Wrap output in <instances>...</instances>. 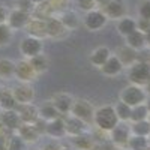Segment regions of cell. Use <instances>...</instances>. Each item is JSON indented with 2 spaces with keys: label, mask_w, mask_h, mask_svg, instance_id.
Wrapping results in <instances>:
<instances>
[{
  "label": "cell",
  "mask_w": 150,
  "mask_h": 150,
  "mask_svg": "<svg viewBox=\"0 0 150 150\" xmlns=\"http://www.w3.org/2000/svg\"><path fill=\"white\" fill-rule=\"evenodd\" d=\"M119 123H120V120L117 117L114 105L107 104V105H102L95 110V117H93L95 128L105 131V132H111Z\"/></svg>",
  "instance_id": "1"
},
{
  "label": "cell",
  "mask_w": 150,
  "mask_h": 150,
  "mask_svg": "<svg viewBox=\"0 0 150 150\" xmlns=\"http://www.w3.org/2000/svg\"><path fill=\"white\" fill-rule=\"evenodd\" d=\"M90 150H107V149H105V146H102L101 143H96V144H95Z\"/></svg>",
  "instance_id": "46"
},
{
  "label": "cell",
  "mask_w": 150,
  "mask_h": 150,
  "mask_svg": "<svg viewBox=\"0 0 150 150\" xmlns=\"http://www.w3.org/2000/svg\"><path fill=\"white\" fill-rule=\"evenodd\" d=\"M18 105L17 99L12 93V90L5 89L2 96H0V111H8V110H15Z\"/></svg>",
  "instance_id": "30"
},
{
  "label": "cell",
  "mask_w": 150,
  "mask_h": 150,
  "mask_svg": "<svg viewBox=\"0 0 150 150\" xmlns=\"http://www.w3.org/2000/svg\"><path fill=\"white\" fill-rule=\"evenodd\" d=\"M29 60H30V63L35 68V71H36L38 75L45 74L48 71V68H50V60H48V57L44 53L42 54H38V56H35V57H32Z\"/></svg>",
  "instance_id": "31"
},
{
  "label": "cell",
  "mask_w": 150,
  "mask_h": 150,
  "mask_svg": "<svg viewBox=\"0 0 150 150\" xmlns=\"http://www.w3.org/2000/svg\"><path fill=\"white\" fill-rule=\"evenodd\" d=\"M144 89H146V92H147V95H150V80H149V83L144 86Z\"/></svg>",
  "instance_id": "50"
},
{
  "label": "cell",
  "mask_w": 150,
  "mask_h": 150,
  "mask_svg": "<svg viewBox=\"0 0 150 150\" xmlns=\"http://www.w3.org/2000/svg\"><path fill=\"white\" fill-rule=\"evenodd\" d=\"M144 35H146V44H147V48H150V29H149Z\"/></svg>",
  "instance_id": "47"
},
{
  "label": "cell",
  "mask_w": 150,
  "mask_h": 150,
  "mask_svg": "<svg viewBox=\"0 0 150 150\" xmlns=\"http://www.w3.org/2000/svg\"><path fill=\"white\" fill-rule=\"evenodd\" d=\"M150 116V111L144 104H140V105H135L132 107V112H131V122H140V120H147Z\"/></svg>",
  "instance_id": "33"
},
{
  "label": "cell",
  "mask_w": 150,
  "mask_h": 150,
  "mask_svg": "<svg viewBox=\"0 0 150 150\" xmlns=\"http://www.w3.org/2000/svg\"><path fill=\"white\" fill-rule=\"evenodd\" d=\"M74 2H75L77 9L81 11V12H84V14H86V12H90V11L96 9L99 6L96 0H74Z\"/></svg>",
  "instance_id": "37"
},
{
  "label": "cell",
  "mask_w": 150,
  "mask_h": 150,
  "mask_svg": "<svg viewBox=\"0 0 150 150\" xmlns=\"http://www.w3.org/2000/svg\"><path fill=\"white\" fill-rule=\"evenodd\" d=\"M125 42H126L128 47L134 48L135 51H138V53L141 51V50L147 48V44H146V35H144L141 30H138V29L125 38Z\"/></svg>",
  "instance_id": "25"
},
{
  "label": "cell",
  "mask_w": 150,
  "mask_h": 150,
  "mask_svg": "<svg viewBox=\"0 0 150 150\" xmlns=\"http://www.w3.org/2000/svg\"><path fill=\"white\" fill-rule=\"evenodd\" d=\"M99 69H101V74L104 75V77L111 78V77H117L119 74H122L125 66H123V63L120 62V59L116 54H111L110 59Z\"/></svg>",
  "instance_id": "18"
},
{
  "label": "cell",
  "mask_w": 150,
  "mask_h": 150,
  "mask_svg": "<svg viewBox=\"0 0 150 150\" xmlns=\"http://www.w3.org/2000/svg\"><path fill=\"white\" fill-rule=\"evenodd\" d=\"M15 110H17V112H18V116H20L23 123L35 125L38 120L41 119V116H39V107H36L33 102L32 104H18Z\"/></svg>",
  "instance_id": "13"
},
{
  "label": "cell",
  "mask_w": 150,
  "mask_h": 150,
  "mask_svg": "<svg viewBox=\"0 0 150 150\" xmlns=\"http://www.w3.org/2000/svg\"><path fill=\"white\" fill-rule=\"evenodd\" d=\"M147 150H150V147H149V149H147Z\"/></svg>",
  "instance_id": "56"
},
{
  "label": "cell",
  "mask_w": 150,
  "mask_h": 150,
  "mask_svg": "<svg viewBox=\"0 0 150 150\" xmlns=\"http://www.w3.org/2000/svg\"><path fill=\"white\" fill-rule=\"evenodd\" d=\"M69 138H71V144L74 146L75 150H90L96 144L95 137L90 132H86V134H81L77 137H69Z\"/></svg>",
  "instance_id": "23"
},
{
  "label": "cell",
  "mask_w": 150,
  "mask_h": 150,
  "mask_svg": "<svg viewBox=\"0 0 150 150\" xmlns=\"http://www.w3.org/2000/svg\"><path fill=\"white\" fill-rule=\"evenodd\" d=\"M146 105H147V108H149V111H150V95H149L147 99H146Z\"/></svg>",
  "instance_id": "51"
},
{
  "label": "cell",
  "mask_w": 150,
  "mask_h": 150,
  "mask_svg": "<svg viewBox=\"0 0 150 150\" xmlns=\"http://www.w3.org/2000/svg\"><path fill=\"white\" fill-rule=\"evenodd\" d=\"M32 2L35 3V6H38V5H42V3L48 2V0H32Z\"/></svg>",
  "instance_id": "48"
},
{
  "label": "cell",
  "mask_w": 150,
  "mask_h": 150,
  "mask_svg": "<svg viewBox=\"0 0 150 150\" xmlns=\"http://www.w3.org/2000/svg\"><path fill=\"white\" fill-rule=\"evenodd\" d=\"M8 129H6V126H5V125L2 123V120H0V138H6V137H8Z\"/></svg>",
  "instance_id": "44"
},
{
  "label": "cell",
  "mask_w": 150,
  "mask_h": 150,
  "mask_svg": "<svg viewBox=\"0 0 150 150\" xmlns=\"http://www.w3.org/2000/svg\"><path fill=\"white\" fill-rule=\"evenodd\" d=\"M96 2H98V5H99V6H104L105 3H108V2H110V0H96Z\"/></svg>",
  "instance_id": "49"
},
{
  "label": "cell",
  "mask_w": 150,
  "mask_h": 150,
  "mask_svg": "<svg viewBox=\"0 0 150 150\" xmlns=\"http://www.w3.org/2000/svg\"><path fill=\"white\" fill-rule=\"evenodd\" d=\"M128 78H129L131 84L144 87L150 80V63L138 60L137 63H134L132 66L128 68Z\"/></svg>",
  "instance_id": "3"
},
{
  "label": "cell",
  "mask_w": 150,
  "mask_h": 150,
  "mask_svg": "<svg viewBox=\"0 0 150 150\" xmlns=\"http://www.w3.org/2000/svg\"><path fill=\"white\" fill-rule=\"evenodd\" d=\"M32 20V14L27 11H23L20 8L11 9L9 11V17H8V26L12 30H23L26 29V26L29 24V21Z\"/></svg>",
  "instance_id": "8"
},
{
  "label": "cell",
  "mask_w": 150,
  "mask_h": 150,
  "mask_svg": "<svg viewBox=\"0 0 150 150\" xmlns=\"http://www.w3.org/2000/svg\"><path fill=\"white\" fill-rule=\"evenodd\" d=\"M114 150H126V149H119V147H116Z\"/></svg>",
  "instance_id": "53"
},
{
  "label": "cell",
  "mask_w": 150,
  "mask_h": 150,
  "mask_svg": "<svg viewBox=\"0 0 150 150\" xmlns=\"http://www.w3.org/2000/svg\"><path fill=\"white\" fill-rule=\"evenodd\" d=\"M111 54H112V53H111V50H110L108 47H98V48H95L93 51L90 53L89 62H90L92 66L101 68V66L105 63V62L110 59Z\"/></svg>",
  "instance_id": "24"
},
{
  "label": "cell",
  "mask_w": 150,
  "mask_h": 150,
  "mask_svg": "<svg viewBox=\"0 0 150 150\" xmlns=\"http://www.w3.org/2000/svg\"><path fill=\"white\" fill-rule=\"evenodd\" d=\"M149 144H150V135H149Z\"/></svg>",
  "instance_id": "54"
},
{
  "label": "cell",
  "mask_w": 150,
  "mask_h": 150,
  "mask_svg": "<svg viewBox=\"0 0 150 150\" xmlns=\"http://www.w3.org/2000/svg\"><path fill=\"white\" fill-rule=\"evenodd\" d=\"M131 132L134 135L149 137L150 135V120H140V122H131Z\"/></svg>",
  "instance_id": "32"
},
{
  "label": "cell",
  "mask_w": 150,
  "mask_h": 150,
  "mask_svg": "<svg viewBox=\"0 0 150 150\" xmlns=\"http://www.w3.org/2000/svg\"><path fill=\"white\" fill-rule=\"evenodd\" d=\"M14 32H15V30H12V29L8 26V23L0 24V48L11 45L12 39H14Z\"/></svg>",
  "instance_id": "34"
},
{
  "label": "cell",
  "mask_w": 150,
  "mask_h": 150,
  "mask_svg": "<svg viewBox=\"0 0 150 150\" xmlns=\"http://www.w3.org/2000/svg\"><path fill=\"white\" fill-rule=\"evenodd\" d=\"M116 30H117V33H119L120 36L126 38L128 35H131L132 32L137 30V20L132 18V17H128V15L122 17L120 20H117Z\"/></svg>",
  "instance_id": "26"
},
{
  "label": "cell",
  "mask_w": 150,
  "mask_h": 150,
  "mask_svg": "<svg viewBox=\"0 0 150 150\" xmlns=\"http://www.w3.org/2000/svg\"><path fill=\"white\" fill-rule=\"evenodd\" d=\"M35 126H36V129L39 131V134L41 135H45V126H47V122L45 120H42V119H39L36 123H35Z\"/></svg>",
  "instance_id": "43"
},
{
  "label": "cell",
  "mask_w": 150,
  "mask_h": 150,
  "mask_svg": "<svg viewBox=\"0 0 150 150\" xmlns=\"http://www.w3.org/2000/svg\"><path fill=\"white\" fill-rule=\"evenodd\" d=\"M149 120H150V116H149Z\"/></svg>",
  "instance_id": "57"
},
{
  "label": "cell",
  "mask_w": 150,
  "mask_h": 150,
  "mask_svg": "<svg viewBox=\"0 0 150 150\" xmlns=\"http://www.w3.org/2000/svg\"><path fill=\"white\" fill-rule=\"evenodd\" d=\"M56 17L60 18V21L63 23V26L69 30V32H74L77 30L78 26H80V17L75 11L72 9H63L60 12V14H57Z\"/></svg>",
  "instance_id": "22"
},
{
  "label": "cell",
  "mask_w": 150,
  "mask_h": 150,
  "mask_svg": "<svg viewBox=\"0 0 150 150\" xmlns=\"http://www.w3.org/2000/svg\"><path fill=\"white\" fill-rule=\"evenodd\" d=\"M15 78L20 83H33L38 78V74L35 71V68L32 66L29 59H23L20 62H17V68H15Z\"/></svg>",
  "instance_id": "9"
},
{
  "label": "cell",
  "mask_w": 150,
  "mask_h": 150,
  "mask_svg": "<svg viewBox=\"0 0 150 150\" xmlns=\"http://www.w3.org/2000/svg\"><path fill=\"white\" fill-rule=\"evenodd\" d=\"M17 62L11 59H0V80H12L15 78Z\"/></svg>",
  "instance_id": "27"
},
{
  "label": "cell",
  "mask_w": 150,
  "mask_h": 150,
  "mask_svg": "<svg viewBox=\"0 0 150 150\" xmlns=\"http://www.w3.org/2000/svg\"><path fill=\"white\" fill-rule=\"evenodd\" d=\"M137 29L141 30L143 33H146L149 29H150V20H146V18H140L137 20Z\"/></svg>",
  "instance_id": "41"
},
{
  "label": "cell",
  "mask_w": 150,
  "mask_h": 150,
  "mask_svg": "<svg viewBox=\"0 0 150 150\" xmlns=\"http://www.w3.org/2000/svg\"><path fill=\"white\" fill-rule=\"evenodd\" d=\"M17 8L23 9V11H27L30 12V14H33V11H35V3L32 2V0H17Z\"/></svg>",
  "instance_id": "39"
},
{
  "label": "cell",
  "mask_w": 150,
  "mask_h": 150,
  "mask_svg": "<svg viewBox=\"0 0 150 150\" xmlns=\"http://www.w3.org/2000/svg\"><path fill=\"white\" fill-rule=\"evenodd\" d=\"M39 116H41V119L45 120V122H51V120L60 117L62 114L59 112V110L54 107V104H53L51 101H47L42 107H39Z\"/></svg>",
  "instance_id": "28"
},
{
  "label": "cell",
  "mask_w": 150,
  "mask_h": 150,
  "mask_svg": "<svg viewBox=\"0 0 150 150\" xmlns=\"http://www.w3.org/2000/svg\"><path fill=\"white\" fill-rule=\"evenodd\" d=\"M114 108H116L117 117H119V120H120V122H126V123H129V122H131L132 107H129L128 104H125V102L119 101V102L114 105Z\"/></svg>",
  "instance_id": "35"
},
{
  "label": "cell",
  "mask_w": 150,
  "mask_h": 150,
  "mask_svg": "<svg viewBox=\"0 0 150 150\" xmlns=\"http://www.w3.org/2000/svg\"><path fill=\"white\" fill-rule=\"evenodd\" d=\"M17 134H18L29 146L38 143V141L41 140V137H42V135L39 134V131L36 129L35 125H30V123H21V126L18 128Z\"/></svg>",
  "instance_id": "19"
},
{
  "label": "cell",
  "mask_w": 150,
  "mask_h": 150,
  "mask_svg": "<svg viewBox=\"0 0 150 150\" xmlns=\"http://www.w3.org/2000/svg\"><path fill=\"white\" fill-rule=\"evenodd\" d=\"M69 30L63 26V23L60 21L59 17H51L47 20V36L51 39H63Z\"/></svg>",
  "instance_id": "16"
},
{
  "label": "cell",
  "mask_w": 150,
  "mask_h": 150,
  "mask_svg": "<svg viewBox=\"0 0 150 150\" xmlns=\"http://www.w3.org/2000/svg\"><path fill=\"white\" fill-rule=\"evenodd\" d=\"M26 33L29 36H35V38H39V39H45L47 36V20L44 18H36L32 15V20L29 21V24L26 26Z\"/></svg>",
  "instance_id": "17"
},
{
  "label": "cell",
  "mask_w": 150,
  "mask_h": 150,
  "mask_svg": "<svg viewBox=\"0 0 150 150\" xmlns=\"http://www.w3.org/2000/svg\"><path fill=\"white\" fill-rule=\"evenodd\" d=\"M71 114L81 119L83 122H86L87 125H93V117H95V107L83 98H75Z\"/></svg>",
  "instance_id": "4"
},
{
  "label": "cell",
  "mask_w": 150,
  "mask_h": 150,
  "mask_svg": "<svg viewBox=\"0 0 150 150\" xmlns=\"http://www.w3.org/2000/svg\"><path fill=\"white\" fill-rule=\"evenodd\" d=\"M45 135L53 140H60L66 137V125H65V117L60 116L51 122H47L45 126Z\"/></svg>",
  "instance_id": "14"
},
{
  "label": "cell",
  "mask_w": 150,
  "mask_h": 150,
  "mask_svg": "<svg viewBox=\"0 0 150 150\" xmlns=\"http://www.w3.org/2000/svg\"><path fill=\"white\" fill-rule=\"evenodd\" d=\"M116 56L120 59V62L123 63L125 68H129V66H132L134 63L138 62V51H135L134 48L128 47L126 44H125L123 47H119L117 48Z\"/></svg>",
  "instance_id": "21"
},
{
  "label": "cell",
  "mask_w": 150,
  "mask_h": 150,
  "mask_svg": "<svg viewBox=\"0 0 150 150\" xmlns=\"http://www.w3.org/2000/svg\"><path fill=\"white\" fill-rule=\"evenodd\" d=\"M137 12L140 18L150 20V0H141L140 5L137 6Z\"/></svg>",
  "instance_id": "38"
},
{
  "label": "cell",
  "mask_w": 150,
  "mask_h": 150,
  "mask_svg": "<svg viewBox=\"0 0 150 150\" xmlns=\"http://www.w3.org/2000/svg\"><path fill=\"white\" fill-rule=\"evenodd\" d=\"M41 150H63V147L60 144H57L56 141H50V143H45Z\"/></svg>",
  "instance_id": "42"
},
{
  "label": "cell",
  "mask_w": 150,
  "mask_h": 150,
  "mask_svg": "<svg viewBox=\"0 0 150 150\" xmlns=\"http://www.w3.org/2000/svg\"><path fill=\"white\" fill-rule=\"evenodd\" d=\"M74 101H75V98H74L72 95H69V93H65V92L56 93V95L51 98V102L54 104V107L59 110V112H60L62 116L71 114Z\"/></svg>",
  "instance_id": "15"
},
{
  "label": "cell",
  "mask_w": 150,
  "mask_h": 150,
  "mask_svg": "<svg viewBox=\"0 0 150 150\" xmlns=\"http://www.w3.org/2000/svg\"><path fill=\"white\" fill-rule=\"evenodd\" d=\"M102 11L105 12L108 20L117 21L128 14V3H126V0H110L108 3L102 6Z\"/></svg>",
  "instance_id": "10"
},
{
  "label": "cell",
  "mask_w": 150,
  "mask_h": 150,
  "mask_svg": "<svg viewBox=\"0 0 150 150\" xmlns=\"http://www.w3.org/2000/svg\"><path fill=\"white\" fill-rule=\"evenodd\" d=\"M20 53L24 59H32L38 54H42L44 53L42 39L27 35L26 38H23L21 42H20Z\"/></svg>",
  "instance_id": "6"
},
{
  "label": "cell",
  "mask_w": 150,
  "mask_h": 150,
  "mask_svg": "<svg viewBox=\"0 0 150 150\" xmlns=\"http://www.w3.org/2000/svg\"><path fill=\"white\" fill-rule=\"evenodd\" d=\"M108 17L105 15V12L102 9H93L90 12H86L84 18H83V24L84 27L89 30V32H98L107 26L108 23Z\"/></svg>",
  "instance_id": "5"
},
{
  "label": "cell",
  "mask_w": 150,
  "mask_h": 150,
  "mask_svg": "<svg viewBox=\"0 0 150 150\" xmlns=\"http://www.w3.org/2000/svg\"><path fill=\"white\" fill-rule=\"evenodd\" d=\"M9 8L5 5V3H2L0 2V24H5L6 21H8V17H9Z\"/></svg>",
  "instance_id": "40"
},
{
  "label": "cell",
  "mask_w": 150,
  "mask_h": 150,
  "mask_svg": "<svg viewBox=\"0 0 150 150\" xmlns=\"http://www.w3.org/2000/svg\"><path fill=\"white\" fill-rule=\"evenodd\" d=\"M63 117H65L66 135L68 137H77V135H81V134H86V132H90V129H89L90 125H87L81 119L75 117L72 114H68V116H63Z\"/></svg>",
  "instance_id": "11"
},
{
  "label": "cell",
  "mask_w": 150,
  "mask_h": 150,
  "mask_svg": "<svg viewBox=\"0 0 150 150\" xmlns=\"http://www.w3.org/2000/svg\"><path fill=\"white\" fill-rule=\"evenodd\" d=\"M8 147V137L6 138H0V150H3Z\"/></svg>",
  "instance_id": "45"
},
{
  "label": "cell",
  "mask_w": 150,
  "mask_h": 150,
  "mask_svg": "<svg viewBox=\"0 0 150 150\" xmlns=\"http://www.w3.org/2000/svg\"><path fill=\"white\" fill-rule=\"evenodd\" d=\"M11 90L14 93L18 104H32L36 98V92L30 83H20Z\"/></svg>",
  "instance_id": "12"
},
{
  "label": "cell",
  "mask_w": 150,
  "mask_h": 150,
  "mask_svg": "<svg viewBox=\"0 0 150 150\" xmlns=\"http://www.w3.org/2000/svg\"><path fill=\"white\" fill-rule=\"evenodd\" d=\"M131 135H132L131 125L126 123V122H120L117 126L110 132V141L114 147L126 149V144H128V140H129Z\"/></svg>",
  "instance_id": "7"
},
{
  "label": "cell",
  "mask_w": 150,
  "mask_h": 150,
  "mask_svg": "<svg viewBox=\"0 0 150 150\" xmlns=\"http://www.w3.org/2000/svg\"><path fill=\"white\" fill-rule=\"evenodd\" d=\"M3 150H11V149H8V147H6V149H3Z\"/></svg>",
  "instance_id": "55"
},
{
  "label": "cell",
  "mask_w": 150,
  "mask_h": 150,
  "mask_svg": "<svg viewBox=\"0 0 150 150\" xmlns=\"http://www.w3.org/2000/svg\"><path fill=\"white\" fill-rule=\"evenodd\" d=\"M0 120L6 126L8 131L11 132H17L18 128L21 126V119L18 116L17 110H8V111H0Z\"/></svg>",
  "instance_id": "20"
},
{
  "label": "cell",
  "mask_w": 150,
  "mask_h": 150,
  "mask_svg": "<svg viewBox=\"0 0 150 150\" xmlns=\"http://www.w3.org/2000/svg\"><path fill=\"white\" fill-rule=\"evenodd\" d=\"M147 92L143 86H137V84H129L126 86L125 89H122L119 99L122 102L128 104L129 107H135V105H140L144 104L146 99H147Z\"/></svg>",
  "instance_id": "2"
},
{
  "label": "cell",
  "mask_w": 150,
  "mask_h": 150,
  "mask_svg": "<svg viewBox=\"0 0 150 150\" xmlns=\"http://www.w3.org/2000/svg\"><path fill=\"white\" fill-rule=\"evenodd\" d=\"M3 90H5V87H3L2 84H0V96H2V93H3Z\"/></svg>",
  "instance_id": "52"
},
{
  "label": "cell",
  "mask_w": 150,
  "mask_h": 150,
  "mask_svg": "<svg viewBox=\"0 0 150 150\" xmlns=\"http://www.w3.org/2000/svg\"><path fill=\"white\" fill-rule=\"evenodd\" d=\"M150 147L149 144V137H141V135H131L128 144H126V150H147Z\"/></svg>",
  "instance_id": "29"
},
{
  "label": "cell",
  "mask_w": 150,
  "mask_h": 150,
  "mask_svg": "<svg viewBox=\"0 0 150 150\" xmlns=\"http://www.w3.org/2000/svg\"><path fill=\"white\" fill-rule=\"evenodd\" d=\"M27 143L24 141L21 137L14 132L12 135H8V149L11 150H27Z\"/></svg>",
  "instance_id": "36"
}]
</instances>
